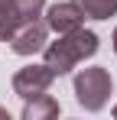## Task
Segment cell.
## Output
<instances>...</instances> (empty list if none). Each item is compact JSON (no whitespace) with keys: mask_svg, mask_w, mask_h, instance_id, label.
Listing matches in <instances>:
<instances>
[{"mask_svg":"<svg viewBox=\"0 0 117 120\" xmlns=\"http://www.w3.org/2000/svg\"><path fill=\"white\" fill-rule=\"evenodd\" d=\"M16 3V13L23 23L29 20H39V13H42V7H46V0H13Z\"/></svg>","mask_w":117,"mask_h":120,"instance_id":"8","label":"cell"},{"mask_svg":"<svg viewBox=\"0 0 117 120\" xmlns=\"http://www.w3.org/2000/svg\"><path fill=\"white\" fill-rule=\"evenodd\" d=\"M75 98L85 110H101L111 101V75L107 68H85L75 75Z\"/></svg>","mask_w":117,"mask_h":120,"instance_id":"2","label":"cell"},{"mask_svg":"<svg viewBox=\"0 0 117 120\" xmlns=\"http://www.w3.org/2000/svg\"><path fill=\"white\" fill-rule=\"evenodd\" d=\"M52 78L55 75H52L49 65H26V68H20L13 75V94H20L23 101H33V98L49 91Z\"/></svg>","mask_w":117,"mask_h":120,"instance_id":"3","label":"cell"},{"mask_svg":"<svg viewBox=\"0 0 117 120\" xmlns=\"http://www.w3.org/2000/svg\"><path fill=\"white\" fill-rule=\"evenodd\" d=\"M46 23H49V29H55L58 36H62V33L81 29L85 13L78 10L75 3H52V7H49V13H46Z\"/></svg>","mask_w":117,"mask_h":120,"instance_id":"5","label":"cell"},{"mask_svg":"<svg viewBox=\"0 0 117 120\" xmlns=\"http://www.w3.org/2000/svg\"><path fill=\"white\" fill-rule=\"evenodd\" d=\"M0 117H3V120H10V114H7V110H3V107H0Z\"/></svg>","mask_w":117,"mask_h":120,"instance_id":"10","label":"cell"},{"mask_svg":"<svg viewBox=\"0 0 117 120\" xmlns=\"http://www.w3.org/2000/svg\"><path fill=\"white\" fill-rule=\"evenodd\" d=\"M114 117H117V107H114Z\"/></svg>","mask_w":117,"mask_h":120,"instance_id":"12","label":"cell"},{"mask_svg":"<svg viewBox=\"0 0 117 120\" xmlns=\"http://www.w3.org/2000/svg\"><path fill=\"white\" fill-rule=\"evenodd\" d=\"M114 52H117V29H114Z\"/></svg>","mask_w":117,"mask_h":120,"instance_id":"11","label":"cell"},{"mask_svg":"<svg viewBox=\"0 0 117 120\" xmlns=\"http://www.w3.org/2000/svg\"><path fill=\"white\" fill-rule=\"evenodd\" d=\"M13 7H16L13 0H0V10H13Z\"/></svg>","mask_w":117,"mask_h":120,"instance_id":"9","label":"cell"},{"mask_svg":"<svg viewBox=\"0 0 117 120\" xmlns=\"http://www.w3.org/2000/svg\"><path fill=\"white\" fill-rule=\"evenodd\" d=\"M52 117H58V101L49 94L26 101V107H23V120H52Z\"/></svg>","mask_w":117,"mask_h":120,"instance_id":"6","label":"cell"},{"mask_svg":"<svg viewBox=\"0 0 117 120\" xmlns=\"http://www.w3.org/2000/svg\"><path fill=\"white\" fill-rule=\"evenodd\" d=\"M98 52V36L91 29H72V33H62L55 42L46 45V65L52 68V75H68L78 62L91 59Z\"/></svg>","mask_w":117,"mask_h":120,"instance_id":"1","label":"cell"},{"mask_svg":"<svg viewBox=\"0 0 117 120\" xmlns=\"http://www.w3.org/2000/svg\"><path fill=\"white\" fill-rule=\"evenodd\" d=\"M46 36H49V23L29 20V23H20V29L10 36V45L16 55H33L39 49H46Z\"/></svg>","mask_w":117,"mask_h":120,"instance_id":"4","label":"cell"},{"mask_svg":"<svg viewBox=\"0 0 117 120\" xmlns=\"http://www.w3.org/2000/svg\"><path fill=\"white\" fill-rule=\"evenodd\" d=\"M72 3L91 20H111L117 13V0H72Z\"/></svg>","mask_w":117,"mask_h":120,"instance_id":"7","label":"cell"}]
</instances>
